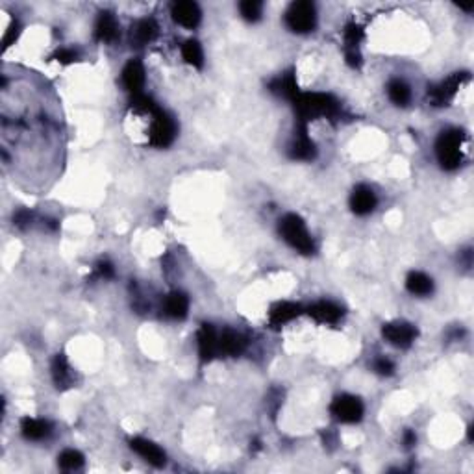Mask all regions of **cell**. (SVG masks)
I'll list each match as a JSON object with an SVG mask.
<instances>
[{"mask_svg": "<svg viewBox=\"0 0 474 474\" xmlns=\"http://www.w3.org/2000/svg\"><path fill=\"white\" fill-rule=\"evenodd\" d=\"M33 221V213L30 210H19L13 215V224H15L17 228H21V230H26L30 224H32Z\"/></svg>", "mask_w": 474, "mask_h": 474, "instance_id": "obj_32", "label": "cell"}, {"mask_svg": "<svg viewBox=\"0 0 474 474\" xmlns=\"http://www.w3.org/2000/svg\"><path fill=\"white\" fill-rule=\"evenodd\" d=\"M95 38L102 43H114L118 38L117 19L112 11H100L95 24Z\"/></svg>", "mask_w": 474, "mask_h": 474, "instance_id": "obj_15", "label": "cell"}, {"mask_svg": "<svg viewBox=\"0 0 474 474\" xmlns=\"http://www.w3.org/2000/svg\"><path fill=\"white\" fill-rule=\"evenodd\" d=\"M21 430L22 436L30 439V441H41V439L49 436L52 426H50L49 420L30 419V417H26V419L21 420Z\"/></svg>", "mask_w": 474, "mask_h": 474, "instance_id": "obj_22", "label": "cell"}, {"mask_svg": "<svg viewBox=\"0 0 474 474\" xmlns=\"http://www.w3.org/2000/svg\"><path fill=\"white\" fill-rule=\"evenodd\" d=\"M247 349V337L234 330H222L219 334V354L224 356H241Z\"/></svg>", "mask_w": 474, "mask_h": 474, "instance_id": "obj_18", "label": "cell"}, {"mask_svg": "<svg viewBox=\"0 0 474 474\" xmlns=\"http://www.w3.org/2000/svg\"><path fill=\"white\" fill-rule=\"evenodd\" d=\"M158 36V24L154 19H141L132 26L130 43L132 47H145Z\"/></svg>", "mask_w": 474, "mask_h": 474, "instance_id": "obj_19", "label": "cell"}, {"mask_svg": "<svg viewBox=\"0 0 474 474\" xmlns=\"http://www.w3.org/2000/svg\"><path fill=\"white\" fill-rule=\"evenodd\" d=\"M317 154V148H315V143L309 139L307 135V126L306 124H296V134L293 143L287 148V156L291 160H302V162H309Z\"/></svg>", "mask_w": 474, "mask_h": 474, "instance_id": "obj_9", "label": "cell"}, {"mask_svg": "<svg viewBox=\"0 0 474 474\" xmlns=\"http://www.w3.org/2000/svg\"><path fill=\"white\" fill-rule=\"evenodd\" d=\"M343 38H345V49H358V45L365 38V32L360 24L349 22L345 26V32H343Z\"/></svg>", "mask_w": 474, "mask_h": 474, "instance_id": "obj_28", "label": "cell"}, {"mask_svg": "<svg viewBox=\"0 0 474 474\" xmlns=\"http://www.w3.org/2000/svg\"><path fill=\"white\" fill-rule=\"evenodd\" d=\"M330 411L341 422L352 425V422H360L363 417V402L354 395H341L335 397L334 402L330 404Z\"/></svg>", "mask_w": 474, "mask_h": 474, "instance_id": "obj_7", "label": "cell"}, {"mask_svg": "<svg viewBox=\"0 0 474 474\" xmlns=\"http://www.w3.org/2000/svg\"><path fill=\"white\" fill-rule=\"evenodd\" d=\"M465 82H469V72H454L452 76H448L447 80L428 87V100H430L431 106H437V108L448 106Z\"/></svg>", "mask_w": 474, "mask_h": 474, "instance_id": "obj_5", "label": "cell"}, {"mask_svg": "<svg viewBox=\"0 0 474 474\" xmlns=\"http://www.w3.org/2000/svg\"><path fill=\"white\" fill-rule=\"evenodd\" d=\"M123 84L130 93H141V87L145 84V69L139 59H130L123 70Z\"/></svg>", "mask_w": 474, "mask_h": 474, "instance_id": "obj_20", "label": "cell"}, {"mask_svg": "<svg viewBox=\"0 0 474 474\" xmlns=\"http://www.w3.org/2000/svg\"><path fill=\"white\" fill-rule=\"evenodd\" d=\"M378 204V199L374 191L369 185H356L351 194V208L356 215H369Z\"/></svg>", "mask_w": 474, "mask_h": 474, "instance_id": "obj_12", "label": "cell"}, {"mask_svg": "<svg viewBox=\"0 0 474 474\" xmlns=\"http://www.w3.org/2000/svg\"><path fill=\"white\" fill-rule=\"evenodd\" d=\"M307 315L321 324H335L343 317V309L334 302L321 300L307 307Z\"/></svg>", "mask_w": 474, "mask_h": 474, "instance_id": "obj_13", "label": "cell"}, {"mask_svg": "<svg viewBox=\"0 0 474 474\" xmlns=\"http://www.w3.org/2000/svg\"><path fill=\"white\" fill-rule=\"evenodd\" d=\"M130 448H132L134 452L139 454L141 458L145 459L146 464H151L152 467H158V469H160V467H163V465L167 464V456H165V452H163L158 445L148 441V439L134 437V439L130 441Z\"/></svg>", "mask_w": 474, "mask_h": 474, "instance_id": "obj_10", "label": "cell"}, {"mask_svg": "<svg viewBox=\"0 0 474 474\" xmlns=\"http://www.w3.org/2000/svg\"><path fill=\"white\" fill-rule=\"evenodd\" d=\"M19 33H21V24L19 22H11V26L8 28V33H6V38H4V47L8 49L13 41H15L17 38H19Z\"/></svg>", "mask_w": 474, "mask_h": 474, "instance_id": "obj_36", "label": "cell"}, {"mask_svg": "<svg viewBox=\"0 0 474 474\" xmlns=\"http://www.w3.org/2000/svg\"><path fill=\"white\" fill-rule=\"evenodd\" d=\"M52 59L59 61L61 65H69V63H72V61H76V59H78V52H75L72 49H59V50H56L54 56H52Z\"/></svg>", "mask_w": 474, "mask_h": 474, "instance_id": "obj_33", "label": "cell"}, {"mask_svg": "<svg viewBox=\"0 0 474 474\" xmlns=\"http://www.w3.org/2000/svg\"><path fill=\"white\" fill-rule=\"evenodd\" d=\"M406 287H408V291H410L411 295L426 296L434 291V282H431L430 276H426L425 273H417V270H413V273H410L408 278H406Z\"/></svg>", "mask_w": 474, "mask_h": 474, "instance_id": "obj_24", "label": "cell"}, {"mask_svg": "<svg viewBox=\"0 0 474 474\" xmlns=\"http://www.w3.org/2000/svg\"><path fill=\"white\" fill-rule=\"evenodd\" d=\"M388 95H389V98L397 104V106H406V104L410 102V98H411L410 87H408V84L402 80L389 82Z\"/></svg>", "mask_w": 474, "mask_h": 474, "instance_id": "obj_26", "label": "cell"}, {"mask_svg": "<svg viewBox=\"0 0 474 474\" xmlns=\"http://www.w3.org/2000/svg\"><path fill=\"white\" fill-rule=\"evenodd\" d=\"M261 8H263V4L258 2V0H245V2L239 4L243 19H247V21L250 22L259 21V17H261Z\"/></svg>", "mask_w": 474, "mask_h": 474, "instance_id": "obj_30", "label": "cell"}, {"mask_svg": "<svg viewBox=\"0 0 474 474\" xmlns=\"http://www.w3.org/2000/svg\"><path fill=\"white\" fill-rule=\"evenodd\" d=\"M130 106L134 109H137V112H143V114L151 115H154L158 109H160V106L152 100V97L143 95V93H135L134 97H132V100H130Z\"/></svg>", "mask_w": 474, "mask_h": 474, "instance_id": "obj_29", "label": "cell"}, {"mask_svg": "<svg viewBox=\"0 0 474 474\" xmlns=\"http://www.w3.org/2000/svg\"><path fill=\"white\" fill-rule=\"evenodd\" d=\"M465 134L459 128H448L441 132L436 143L437 162L445 171H456L461 165V146H464Z\"/></svg>", "mask_w": 474, "mask_h": 474, "instance_id": "obj_2", "label": "cell"}, {"mask_svg": "<svg viewBox=\"0 0 474 474\" xmlns=\"http://www.w3.org/2000/svg\"><path fill=\"white\" fill-rule=\"evenodd\" d=\"M286 22L291 32L296 33H307L312 32L317 22V13H315V6L307 0H298L289 6L286 11Z\"/></svg>", "mask_w": 474, "mask_h": 474, "instance_id": "obj_4", "label": "cell"}, {"mask_svg": "<svg viewBox=\"0 0 474 474\" xmlns=\"http://www.w3.org/2000/svg\"><path fill=\"white\" fill-rule=\"evenodd\" d=\"M114 275H115L114 265L109 263L108 259H100V261L95 265L93 278H104V280H108V278H114Z\"/></svg>", "mask_w": 474, "mask_h": 474, "instance_id": "obj_31", "label": "cell"}, {"mask_svg": "<svg viewBox=\"0 0 474 474\" xmlns=\"http://www.w3.org/2000/svg\"><path fill=\"white\" fill-rule=\"evenodd\" d=\"M374 371H376L378 374H382V376H389V374H393V371H395L393 361L388 360V358H378V360L374 361Z\"/></svg>", "mask_w": 474, "mask_h": 474, "instance_id": "obj_34", "label": "cell"}, {"mask_svg": "<svg viewBox=\"0 0 474 474\" xmlns=\"http://www.w3.org/2000/svg\"><path fill=\"white\" fill-rule=\"evenodd\" d=\"M296 112V124H306L319 117L334 121L341 115V104L337 98L326 93H298L293 100Z\"/></svg>", "mask_w": 474, "mask_h": 474, "instance_id": "obj_1", "label": "cell"}, {"mask_svg": "<svg viewBox=\"0 0 474 474\" xmlns=\"http://www.w3.org/2000/svg\"><path fill=\"white\" fill-rule=\"evenodd\" d=\"M58 465L63 471H78L84 465V456H82L78 450H63V452L58 456Z\"/></svg>", "mask_w": 474, "mask_h": 474, "instance_id": "obj_27", "label": "cell"}, {"mask_svg": "<svg viewBox=\"0 0 474 474\" xmlns=\"http://www.w3.org/2000/svg\"><path fill=\"white\" fill-rule=\"evenodd\" d=\"M269 89L275 95H278V97H284L287 98V100H295V97L298 95V84H296V78H295V72L293 70H289V72H284V75H280L278 78H275V80L270 82L269 84Z\"/></svg>", "mask_w": 474, "mask_h": 474, "instance_id": "obj_21", "label": "cell"}, {"mask_svg": "<svg viewBox=\"0 0 474 474\" xmlns=\"http://www.w3.org/2000/svg\"><path fill=\"white\" fill-rule=\"evenodd\" d=\"M280 236L284 237V241L298 250L300 254H313L315 245H313L312 236L307 234V228L302 221V217L295 215V213H287L286 217L280 219Z\"/></svg>", "mask_w": 474, "mask_h": 474, "instance_id": "obj_3", "label": "cell"}, {"mask_svg": "<svg viewBox=\"0 0 474 474\" xmlns=\"http://www.w3.org/2000/svg\"><path fill=\"white\" fill-rule=\"evenodd\" d=\"M52 380H54L56 388L59 391H65V389H70L75 385V372L70 369L65 354H56V358L52 360Z\"/></svg>", "mask_w": 474, "mask_h": 474, "instance_id": "obj_17", "label": "cell"}, {"mask_svg": "<svg viewBox=\"0 0 474 474\" xmlns=\"http://www.w3.org/2000/svg\"><path fill=\"white\" fill-rule=\"evenodd\" d=\"M182 56L185 59V63L193 65L197 69H202L204 65V54H202V47L197 39H188L182 45Z\"/></svg>", "mask_w": 474, "mask_h": 474, "instance_id": "obj_25", "label": "cell"}, {"mask_svg": "<svg viewBox=\"0 0 474 474\" xmlns=\"http://www.w3.org/2000/svg\"><path fill=\"white\" fill-rule=\"evenodd\" d=\"M189 298L185 293L173 291L165 298V315L171 319H183L188 315Z\"/></svg>", "mask_w": 474, "mask_h": 474, "instance_id": "obj_23", "label": "cell"}, {"mask_svg": "<svg viewBox=\"0 0 474 474\" xmlns=\"http://www.w3.org/2000/svg\"><path fill=\"white\" fill-rule=\"evenodd\" d=\"M382 335L385 337V341H389L393 346H399V349H408V346L413 345V341L417 339V328L410 323H402V321H397V323H388L383 324Z\"/></svg>", "mask_w": 474, "mask_h": 474, "instance_id": "obj_8", "label": "cell"}, {"mask_svg": "<svg viewBox=\"0 0 474 474\" xmlns=\"http://www.w3.org/2000/svg\"><path fill=\"white\" fill-rule=\"evenodd\" d=\"M345 58L346 63L351 65L352 69H360L361 63H363V59H361V54L358 49H345Z\"/></svg>", "mask_w": 474, "mask_h": 474, "instance_id": "obj_35", "label": "cell"}, {"mask_svg": "<svg viewBox=\"0 0 474 474\" xmlns=\"http://www.w3.org/2000/svg\"><path fill=\"white\" fill-rule=\"evenodd\" d=\"M197 339H199V356L202 363H208L215 356H219V334L211 324L204 323L200 326Z\"/></svg>", "mask_w": 474, "mask_h": 474, "instance_id": "obj_11", "label": "cell"}, {"mask_svg": "<svg viewBox=\"0 0 474 474\" xmlns=\"http://www.w3.org/2000/svg\"><path fill=\"white\" fill-rule=\"evenodd\" d=\"M174 137H176V123H174V118L171 117V115L165 114V112L160 108L156 114L152 115L148 141H151L152 146L165 148V146H169L173 143Z\"/></svg>", "mask_w": 474, "mask_h": 474, "instance_id": "obj_6", "label": "cell"}, {"mask_svg": "<svg viewBox=\"0 0 474 474\" xmlns=\"http://www.w3.org/2000/svg\"><path fill=\"white\" fill-rule=\"evenodd\" d=\"M417 443V436H415V431L411 430H406L404 431V447L406 448H411Z\"/></svg>", "mask_w": 474, "mask_h": 474, "instance_id": "obj_37", "label": "cell"}, {"mask_svg": "<svg viewBox=\"0 0 474 474\" xmlns=\"http://www.w3.org/2000/svg\"><path fill=\"white\" fill-rule=\"evenodd\" d=\"M302 313V306L296 302H276L275 306L270 307L269 312V323L270 326H284L286 323L296 319Z\"/></svg>", "mask_w": 474, "mask_h": 474, "instance_id": "obj_16", "label": "cell"}, {"mask_svg": "<svg viewBox=\"0 0 474 474\" xmlns=\"http://www.w3.org/2000/svg\"><path fill=\"white\" fill-rule=\"evenodd\" d=\"M200 8L191 0H182L173 6V19L183 28H197L200 22Z\"/></svg>", "mask_w": 474, "mask_h": 474, "instance_id": "obj_14", "label": "cell"}]
</instances>
